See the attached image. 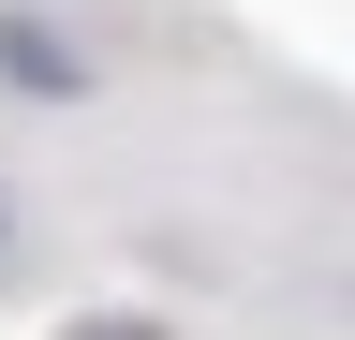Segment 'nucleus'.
<instances>
[{
  "mask_svg": "<svg viewBox=\"0 0 355 340\" xmlns=\"http://www.w3.org/2000/svg\"><path fill=\"white\" fill-rule=\"evenodd\" d=\"M0 74H15V89H74V60H60V45H44V30H30V15H15V30H0Z\"/></svg>",
  "mask_w": 355,
  "mask_h": 340,
  "instance_id": "obj_1",
  "label": "nucleus"
},
{
  "mask_svg": "<svg viewBox=\"0 0 355 340\" xmlns=\"http://www.w3.org/2000/svg\"><path fill=\"white\" fill-rule=\"evenodd\" d=\"M74 340H163V325H133V311H89V325H74Z\"/></svg>",
  "mask_w": 355,
  "mask_h": 340,
  "instance_id": "obj_2",
  "label": "nucleus"
}]
</instances>
